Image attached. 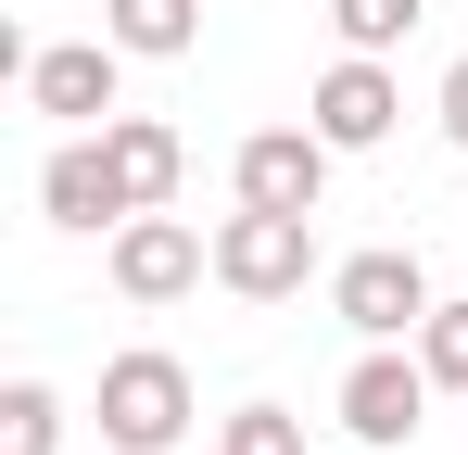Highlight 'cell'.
Instances as JSON below:
<instances>
[{
    "mask_svg": "<svg viewBox=\"0 0 468 455\" xmlns=\"http://www.w3.org/2000/svg\"><path fill=\"white\" fill-rule=\"evenodd\" d=\"M304 279H316V216H266V203H240V216L216 228V291L292 303Z\"/></svg>",
    "mask_w": 468,
    "mask_h": 455,
    "instance_id": "cell-1",
    "label": "cell"
},
{
    "mask_svg": "<svg viewBox=\"0 0 468 455\" xmlns=\"http://www.w3.org/2000/svg\"><path fill=\"white\" fill-rule=\"evenodd\" d=\"M329 316L355 329V342H418L431 329V279H418V253H342L329 266Z\"/></svg>",
    "mask_w": 468,
    "mask_h": 455,
    "instance_id": "cell-2",
    "label": "cell"
},
{
    "mask_svg": "<svg viewBox=\"0 0 468 455\" xmlns=\"http://www.w3.org/2000/svg\"><path fill=\"white\" fill-rule=\"evenodd\" d=\"M190 430V367L177 354H114L101 367V443L114 455H165Z\"/></svg>",
    "mask_w": 468,
    "mask_h": 455,
    "instance_id": "cell-3",
    "label": "cell"
},
{
    "mask_svg": "<svg viewBox=\"0 0 468 455\" xmlns=\"http://www.w3.org/2000/svg\"><path fill=\"white\" fill-rule=\"evenodd\" d=\"M431 392H443V379L418 367V354H392V342H367V354L342 367V430H355L367 455H392V443H418Z\"/></svg>",
    "mask_w": 468,
    "mask_h": 455,
    "instance_id": "cell-4",
    "label": "cell"
},
{
    "mask_svg": "<svg viewBox=\"0 0 468 455\" xmlns=\"http://www.w3.org/2000/svg\"><path fill=\"white\" fill-rule=\"evenodd\" d=\"M203 279H216V240H203V228L190 216H127L114 228V291L127 303H177V291H203Z\"/></svg>",
    "mask_w": 468,
    "mask_h": 455,
    "instance_id": "cell-5",
    "label": "cell"
},
{
    "mask_svg": "<svg viewBox=\"0 0 468 455\" xmlns=\"http://www.w3.org/2000/svg\"><path fill=\"white\" fill-rule=\"evenodd\" d=\"M229 190L266 203V216H316V203H329V140H316V127H253V140L229 152Z\"/></svg>",
    "mask_w": 468,
    "mask_h": 455,
    "instance_id": "cell-6",
    "label": "cell"
},
{
    "mask_svg": "<svg viewBox=\"0 0 468 455\" xmlns=\"http://www.w3.org/2000/svg\"><path fill=\"white\" fill-rule=\"evenodd\" d=\"M392 114H405V89H392L380 51H342V64L304 89V127H316L329 152H380V140H392Z\"/></svg>",
    "mask_w": 468,
    "mask_h": 455,
    "instance_id": "cell-7",
    "label": "cell"
},
{
    "mask_svg": "<svg viewBox=\"0 0 468 455\" xmlns=\"http://www.w3.org/2000/svg\"><path fill=\"white\" fill-rule=\"evenodd\" d=\"M114 38H64V51H26V101L51 127H114Z\"/></svg>",
    "mask_w": 468,
    "mask_h": 455,
    "instance_id": "cell-8",
    "label": "cell"
},
{
    "mask_svg": "<svg viewBox=\"0 0 468 455\" xmlns=\"http://www.w3.org/2000/svg\"><path fill=\"white\" fill-rule=\"evenodd\" d=\"M38 216H51V228H127V216H140L127 177H114V152H101V127H77V140L38 164Z\"/></svg>",
    "mask_w": 468,
    "mask_h": 455,
    "instance_id": "cell-9",
    "label": "cell"
},
{
    "mask_svg": "<svg viewBox=\"0 0 468 455\" xmlns=\"http://www.w3.org/2000/svg\"><path fill=\"white\" fill-rule=\"evenodd\" d=\"M101 152H114V177H127V203L153 216V203H177V177H190V140L165 127V114H114L101 127Z\"/></svg>",
    "mask_w": 468,
    "mask_h": 455,
    "instance_id": "cell-10",
    "label": "cell"
},
{
    "mask_svg": "<svg viewBox=\"0 0 468 455\" xmlns=\"http://www.w3.org/2000/svg\"><path fill=\"white\" fill-rule=\"evenodd\" d=\"M101 38H114L127 64H177V51L203 38V0H101Z\"/></svg>",
    "mask_w": 468,
    "mask_h": 455,
    "instance_id": "cell-11",
    "label": "cell"
},
{
    "mask_svg": "<svg viewBox=\"0 0 468 455\" xmlns=\"http://www.w3.org/2000/svg\"><path fill=\"white\" fill-rule=\"evenodd\" d=\"M64 443V392H51V379H13V392H0V455H51Z\"/></svg>",
    "mask_w": 468,
    "mask_h": 455,
    "instance_id": "cell-12",
    "label": "cell"
},
{
    "mask_svg": "<svg viewBox=\"0 0 468 455\" xmlns=\"http://www.w3.org/2000/svg\"><path fill=\"white\" fill-rule=\"evenodd\" d=\"M329 26H342V51H405V38H418V0H329Z\"/></svg>",
    "mask_w": 468,
    "mask_h": 455,
    "instance_id": "cell-13",
    "label": "cell"
},
{
    "mask_svg": "<svg viewBox=\"0 0 468 455\" xmlns=\"http://www.w3.org/2000/svg\"><path fill=\"white\" fill-rule=\"evenodd\" d=\"M216 455H304V418L292 405H240L229 430H216Z\"/></svg>",
    "mask_w": 468,
    "mask_h": 455,
    "instance_id": "cell-14",
    "label": "cell"
},
{
    "mask_svg": "<svg viewBox=\"0 0 468 455\" xmlns=\"http://www.w3.org/2000/svg\"><path fill=\"white\" fill-rule=\"evenodd\" d=\"M418 367L443 379V392H468V303H431V329H418Z\"/></svg>",
    "mask_w": 468,
    "mask_h": 455,
    "instance_id": "cell-15",
    "label": "cell"
},
{
    "mask_svg": "<svg viewBox=\"0 0 468 455\" xmlns=\"http://www.w3.org/2000/svg\"><path fill=\"white\" fill-rule=\"evenodd\" d=\"M443 140L468 152V64H443Z\"/></svg>",
    "mask_w": 468,
    "mask_h": 455,
    "instance_id": "cell-16",
    "label": "cell"
}]
</instances>
